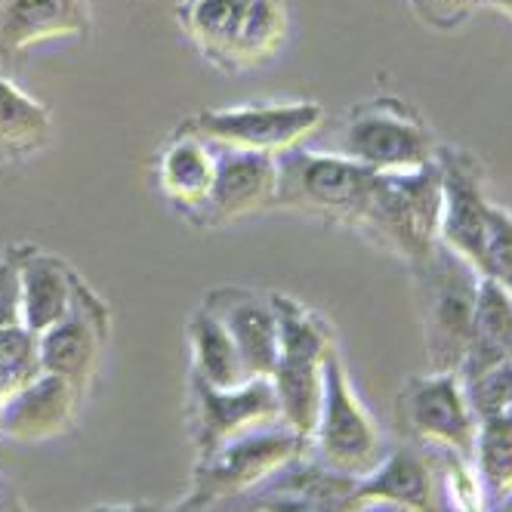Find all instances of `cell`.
Segmentation results:
<instances>
[{
    "label": "cell",
    "mask_w": 512,
    "mask_h": 512,
    "mask_svg": "<svg viewBox=\"0 0 512 512\" xmlns=\"http://www.w3.org/2000/svg\"><path fill=\"white\" fill-rule=\"evenodd\" d=\"M494 512H512V509H509V506H503V503H500V506H497V509H494Z\"/></svg>",
    "instance_id": "1f68e13d"
},
{
    "label": "cell",
    "mask_w": 512,
    "mask_h": 512,
    "mask_svg": "<svg viewBox=\"0 0 512 512\" xmlns=\"http://www.w3.org/2000/svg\"><path fill=\"white\" fill-rule=\"evenodd\" d=\"M337 155L377 173H420L435 164L438 149L429 127L411 105L392 96L352 105L337 130Z\"/></svg>",
    "instance_id": "277c9868"
},
{
    "label": "cell",
    "mask_w": 512,
    "mask_h": 512,
    "mask_svg": "<svg viewBox=\"0 0 512 512\" xmlns=\"http://www.w3.org/2000/svg\"><path fill=\"white\" fill-rule=\"evenodd\" d=\"M380 173L343 155H324L312 149H290L278 155V195L275 204L337 223L361 226L368 213Z\"/></svg>",
    "instance_id": "3957f363"
},
{
    "label": "cell",
    "mask_w": 512,
    "mask_h": 512,
    "mask_svg": "<svg viewBox=\"0 0 512 512\" xmlns=\"http://www.w3.org/2000/svg\"><path fill=\"white\" fill-rule=\"evenodd\" d=\"M216 179L201 213L192 219L198 226H226L256 210L275 204L278 195V155L219 149L216 145Z\"/></svg>",
    "instance_id": "4fadbf2b"
},
{
    "label": "cell",
    "mask_w": 512,
    "mask_h": 512,
    "mask_svg": "<svg viewBox=\"0 0 512 512\" xmlns=\"http://www.w3.org/2000/svg\"><path fill=\"white\" fill-rule=\"evenodd\" d=\"M472 414L479 420L500 417L512 411V355L488 364L469 377H460Z\"/></svg>",
    "instance_id": "cb8c5ba5"
},
{
    "label": "cell",
    "mask_w": 512,
    "mask_h": 512,
    "mask_svg": "<svg viewBox=\"0 0 512 512\" xmlns=\"http://www.w3.org/2000/svg\"><path fill=\"white\" fill-rule=\"evenodd\" d=\"M272 306L281 327V349L269 377L275 386L278 411L290 429L312 442L324 392V361L334 349V340L324 321L303 303L275 294Z\"/></svg>",
    "instance_id": "7a4b0ae2"
},
{
    "label": "cell",
    "mask_w": 512,
    "mask_h": 512,
    "mask_svg": "<svg viewBox=\"0 0 512 512\" xmlns=\"http://www.w3.org/2000/svg\"><path fill=\"white\" fill-rule=\"evenodd\" d=\"M105 334H108V312L93 290L78 278L75 303H71L68 315L38 337L41 371L68 380L81 392L93 377Z\"/></svg>",
    "instance_id": "7c38bea8"
},
{
    "label": "cell",
    "mask_w": 512,
    "mask_h": 512,
    "mask_svg": "<svg viewBox=\"0 0 512 512\" xmlns=\"http://www.w3.org/2000/svg\"><path fill=\"white\" fill-rule=\"evenodd\" d=\"M0 512H22L16 500H7V497H0Z\"/></svg>",
    "instance_id": "4dcf8cb0"
},
{
    "label": "cell",
    "mask_w": 512,
    "mask_h": 512,
    "mask_svg": "<svg viewBox=\"0 0 512 512\" xmlns=\"http://www.w3.org/2000/svg\"><path fill=\"white\" fill-rule=\"evenodd\" d=\"M482 7H494V10H500L503 16L512 19V0H482Z\"/></svg>",
    "instance_id": "f546056e"
},
{
    "label": "cell",
    "mask_w": 512,
    "mask_h": 512,
    "mask_svg": "<svg viewBox=\"0 0 512 512\" xmlns=\"http://www.w3.org/2000/svg\"><path fill=\"white\" fill-rule=\"evenodd\" d=\"M204 309L226 324V331L232 334L244 358L247 374L272 377L278 349H281V327H278V312L272 306V297L263 300L241 287H223V290H213L204 300Z\"/></svg>",
    "instance_id": "9a60e30c"
},
{
    "label": "cell",
    "mask_w": 512,
    "mask_h": 512,
    "mask_svg": "<svg viewBox=\"0 0 512 512\" xmlns=\"http://www.w3.org/2000/svg\"><path fill=\"white\" fill-rule=\"evenodd\" d=\"M192 398H195V442L201 457L210 454L226 438L266 423L278 420V398L269 377H253L238 389H213L192 377Z\"/></svg>",
    "instance_id": "5bb4252c"
},
{
    "label": "cell",
    "mask_w": 512,
    "mask_h": 512,
    "mask_svg": "<svg viewBox=\"0 0 512 512\" xmlns=\"http://www.w3.org/2000/svg\"><path fill=\"white\" fill-rule=\"evenodd\" d=\"M78 395L81 392L68 380L41 371L0 401V435L16 438V442H44L65 432L75 417Z\"/></svg>",
    "instance_id": "e0dca14e"
},
{
    "label": "cell",
    "mask_w": 512,
    "mask_h": 512,
    "mask_svg": "<svg viewBox=\"0 0 512 512\" xmlns=\"http://www.w3.org/2000/svg\"><path fill=\"white\" fill-rule=\"evenodd\" d=\"M75 284L78 275L71 272L62 260L38 250H28L22 256V315L19 324L34 337L56 321H62L75 303Z\"/></svg>",
    "instance_id": "d6986e66"
},
{
    "label": "cell",
    "mask_w": 512,
    "mask_h": 512,
    "mask_svg": "<svg viewBox=\"0 0 512 512\" xmlns=\"http://www.w3.org/2000/svg\"><path fill=\"white\" fill-rule=\"evenodd\" d=\"M503 506H509V509H512V494H509V497L503 500Z\"/></svg>",
    "instance_id": "d6a6232c"
},
{
    "label": "cell",
    "mask_w": 512,
    "mask_h": 512,
    "mask_svg": "<svg viewBox=\"0 0 512 512\" xmlns=\"http://www.w3.org/2000/svg\"><path fill=\"white\" fill-rule=\"evenodd\" d=\"M189 340H192V364L195 380L213 389H238L253 380L244 368V358L226 331V324L204 306L189 321Z\"/></svg>",
    "instance_id": "44dd1931"
},
{
    "label": "cell",
    "mask_w": 512,
    "mask_h": 512,
    "mask_svg": "<svg viewBox=\"0 0 512 512\" xmlns=\"http://www.w3.org/2000/svg\"><path fill=\"white\" fill-rule=\"evenodd\" d=\"M312 442L321 463L346 479H361L380 463V432L352 392L337 349L324 361V392Z\"/></svg>",
    "instance_id": "9c48e42d"
},
{
    "label": "cell",
    "mask_w": 512,
    "mask_h": 512,
    "mask_svg": "<svg viewBox=\"0 0 512 512\" xmlns=\"http://www.w3.org/2000/svg\"><path fill=\"white\" fill-rule=\"evenodd\" d=\"M414 7L426 22H432L438 28H454L475 7H482V0H414Z\"/></svg>",
    "instance_id": "83f0119b"
},
{
    "label": "cell",
    "mask_w": 512,
    "mask_h": 512,
    "mask_svg": "<svg viewBox=\"0 0 512 512\" xmlns=\"http://www.w3.org/2000/svg\"><path fill=\"white\" fill-rule=\"evenodd\" d=\"M22 315V256L7 253L0 260V327L19 324Z\"/></svg>",
    "instance_id": "4316f807"
},
{
    "label": "cell",
    "mask_w": 512,
    "mask_h": 512,
    "mask_svg": "<svg viewBox=\"0 0 512 512\" xmlns=\"http://www.w3.org/2000/svg\"><path fill=\"white\" fill-rule=\"evenodd\" d=\"M414 272L420 278L423 327L432 368L435 374H457L472 340L482 272L469 266L454 250H448L442 241L435 244L432 256Z\"/></svg>",
    "instance_id": "5b68a950"
},
{
    "label": "cell",
    "mask_w": 512,
    "mask_h": 512,
    "mask_svg": "<svg viewBox=\"0 0 512 512\" xmlns=\"http://www.w3.org/2000/svg\"><path fill=\"white\" fill-rule=\"evenodd\" d=\"M90 0H0V65L56 38H84Z\"/></svg>",
    "instance_id": "2e32d148"
},
{
    "label": "cell",
    "mask_w": 512,
    "mask_h": 512,
    "mask_svg": "<svg viewBox=\"0 0 512 512\" xmlns=\"http://www.w3.org/2000/svg\"><path fill=\"white\" fill-rule=\"evenodd\" d=\"M472 466L485 488L488 503H503L512 494V417L509 414L479 420Z\"/></svg>",
    "instance_id": "603a6c76"
},
{
    "label": "cell",
    "mask_w": 512,
    "mask_h": 512,
    "mask_svg": "<svg viewBox=\"0 0 512 512\" xmlns=\"http://www.w3.org/2000/svg\"><path fill=\"white\" fill-rule=\"evenodd\" d=\"M90 512H161L155 503H105Z\"/></svg>",
    "instance_id": "f1b7e54d"
},
{
    "label": "cell",
    "mask_w": 512,
    "mask_h": 512,
    "mask_svg": "<svg viewBox=\"0 0 512 512\" xmlns=\"http://www.w3.org/2000/svg\"><path fill=\"white\" fill-rule=\"evenodd\" d=\"M41 374L38 337L22 324L0 327V401Z\"/></svg>",
    "instance_id": "d4e9b609"
},
{
    "label": "cell",
    "mask_w": 512,
    "mask_h": 512,
    "mask_svg": "<svg viewBox=\"0 0 512 512\" xmlns=\"http://www.w3.org/2000/svg\"><path fill=\"white\" fill-rule=\"evenodd\" d=\"M438 219H442V173L435 158V164L420 173H380L374 201L358 229L374 232L417 269L438 244Z\"/></svg>",
    "instance_id": "52a82bcc"
},
{
    "label": "cell",
    "mask_w": 512,
    "mask_h": 512,
    "mask_svg": "<svg viewBox=\"0 0 512 512\" xmlns=\"http://www.w3.org/2000/svg\"><path fill=\"white\" fill-rule=\"evenodd\" d=\"M509 417H512V411H509Z\"/></svg>",
    "instance_id": "836d02e7"
},
{
    "label": "cell",
    "mask_w": 512,
    "mask_h": 512,
    "mask_svg": "<svg viewBox=\"0 0 512 512\" xmlns=\"http://www.w3.org/2000/svg\"><path fill=\"white\" fill-rule=\"evenodd\" d=\"M429 463L411 451L401 448L380 460L368 475L355 482L358 503H389L405 512H429Z\"/></svg>",
    "instance_id": "ffe728a7"
},
{
    "label": "cell",
    "mask_w": 512,
    "mask_h": 512,
    "mask_svg": "<svg viewBox=\"0 0 512 512\" xmlns=\"http://www.w3.org/2000/svg\"><path fill=\"white\" fill-rule=\"evenodd\" d=\"M324 121V108L318 102H260L198 112L179 130L195 133L219 149L284 155L303 145Z\"/></svg>",
    "instance_id": "ba28073f"
},
{
    "label": "cell",
    "mask_w": 512,
    "mask_h": 512,
    "mask_svg": "<svg viewBox=\"0 0 512 512\" xmlns=\"http://www.w3.org/2000/svg\"><path fill=\"white\" fill-rule=\"evenodd\" d=\"M485 278H494L512 294V213L503 207L488 210V241H485Z\"/></svg>",
    "instance_id": "484cf974"
},
{
    "label": "cell",
    "mask_w": 512,
    "mask_h": 512,
    "mask_svg": "<svg viewBox=\"0 0 512 512\" xmlns=\"http://www.w3.org/2000/svg\"><path fill=\"white\" fill-rule=\"evenodd\" d=\"M398 411L420 442L472 460L479 417L472 414L457 374L414 377L398 398Z\"/></svg>",
    "instance_id": "30bf717a"
},
{
    "label": "cell",
    "mask_w": 512,
    "mask_h": 512,
    "mask_svg": "<svg viewBox=\"0 0 512 512\" xmlns=\"http://www.w3.org/2000/svg\"><path fill=\"white\" fill-rule=\"evenodd\" d=\"M216 179V152L210 142L195 133L179 130L158 158V186L161 192L195 219L207 204Z\"/></svg>",
    "instance_id": "ac0fdd59"
},
{
    "label": "cell",
    "mask_w": 512,
    "mask_h": 512,
    "mask_svg": "<svg viewBox=\"0 0 512 512\" xmlns=\"http://www.w3.org/2000/svg\"><path fill=\"white\" fill-rule=\"evenodd\" d=\"M306 445V438L290 429L281 417L256 423L226 438L223 445H216L210 454L201 457L195 472V494L186 509L238 497L247 488H256V482L275 479L281 469L300 457Z\"/></svg>",
    "instance_id": "8992f818"
},
{
    "label": "cell",
    "mask_w": 512,
    "mask_h": 512,
    "mask_svg": "<svg viewBox=\"0 0 512 512\" xmlns=\"http://www.w3.org/2000/svg\"><path fill=\"white\" fill-rule=\"evenodd\" d=\"M50 112L0 75V161H19L50 142Z\"/></svg>",
    "instance_id": "7402d4cb"
},
{
    "label": "cell",
    "mask_w": 512,
    "mask_h": 512,
    "mask_svg": "<svg viewBox=\"0 0 512 512\" xmlns=\"http://www.w3.org/2000/svg\"><path fill=\"white\" fill-rule=\"evenodd\" d=\"M438 173H442L438 241L482 272L491 204L485 201L479 186V167H475L469 155L457 149H438Z\"/></svg>",
    "instance_id": "8fae6325"
},
{
    "label": "cell",
    "mask_w": 512,
    "mask_h": 512,
    "mask_svg": "<svg viewBox=\"0 0 512 512\" xmlns=\"http://www.w3.org/2000/svg\"><path fill=\"white\" fill-rule=\"evenodd\" d=\"M179 22L198 53L219 71H250L287 41L284 0H179Z\"/></svg>",
    "instance_id": "6da1fadb"
}]
</instances>
